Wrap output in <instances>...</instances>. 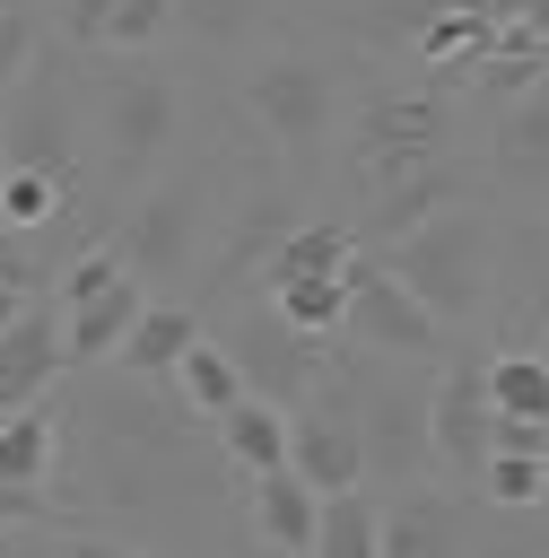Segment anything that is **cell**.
<instances>
[{"instance_id": "cell-9", "label": "cell", "mask_w": 549, "mask_h": 558, "mask_svg": "<svg viewBox=\"0 0 549 558\" xmlns=\"http://www.w3.org/2000/svg\"><path fill=\"white\" fill-rule=\"evenodd\" d=\"M218 340L235 349L244 384H253V392H270V401H288V410H296V401L322 384V366H331V349H340V331H331V340H314V331H296V323L270 305V296H261V305H244V314H235Z\"/></svg>"}, {"instance_id": "cell-21", "label": "cell", "mask_w": 549, "mask_h": 558, "mask_svg": "<svg viewBox=\"0 0 549 558\" xmlns=\"http://www.w3.org/2000/svg\"><path fill=\"white\" fill-rule=\"evenodd\" d=\"M61 471V418L44 401L0 410V488H52Z\"/></svg>"}, {"instance_id": "cell-10", "label": "cell", "mask_w": 549, "mask_h": 558, "mask_svg": "<svg viewBox=\"0 0 549 558\" xmlns=\"http://www.w3.org/2000/svg\"><path fill=\"white\" fill-rule=\"evenodd\" d=\"M488 445H497V410H488V375H479V357H453V366H436V384H427V462L444 471V480H479V462H488Z\"/></svg>"}, {"instance_id": "cell-22", "label": "cell", "mask_w": 549, "mask_h": 558, "mask_svg": "<svg viewBox=\"0 0 549 558\" xmlns=\"http://www.w3.org/2000/svg\"><path fill=\"white\" fill-rule=\"evenodd\" d=\"M166 384H174V401H183L192 418H218L235 392H253V384H244V366H235V349H227L218 331H200V340L174 357V375H166Z\"/></svg>"}, {"instance_id": "cell-12", "label": "cell", "mask_w": 549, "mask_h": 558, "mask_svg": "<svg viewBox=\"0 0 549 558\" xmlns=\"http://www.w3.org/2000/svg\"><path fill=\"white\" fill-rule=\"evenodd\" d=\"M288 462L314 480V488H357L366 480V445H357V418L331 384H314L296 410H288Z\"/></svg>"}, {"instance_id": "cell-19", "label": "cell", "mask_w": 549, "mask_h": 558, "mask_svg": "<svg viewBox=\"0 0 549 558\" xmlns=\"http://www.w3.org/2000/svg\"><path fill=\"white\" fill-rule=\"evenodd\" d=\"M444 201H471V166H462V157H436V166H418V174L383 183V192L366 201V235L383 244V235L418 227V218H427V209H444Z\"/></svg>"}, {"instance_id": "cell-1", "label": "cell", "mask_w": 549, "mask_h": 558, "mask_svg": "<svg viewBox=\"0 0 549 558\" xmlns=\"http://www.w3.org/2000/svg\"><path fill=\"white\" fill-rule=\"evenodd\" d=\"M192 427H200V418L174 401V384H148V375H122V366H113L105 384L78 392V410H70V427H61V471H52V488L78 480V497L105 506V514H157V506L192 497L200 471H209Z\"/></svg>"}, {"instance_id": "cell-6", "label": "cell", "mask_w": 549, "mask_h": 558, "mask_svg": "<svg viewBox=\"0 0 549 558\" xmlns=\"http://www.w3.org/2000/svg\"><path fill=\"white\" fill-rule=\"evenodd\" d=\"M209 235H218V209H209V183L200 174H148L139 192H131V209H122V227H113V253L148 279V288H166V279H192L200 262H209Z\"/></svg>"}, {"instance_id": "cell-32", "label": "cell", "mask_w": 549, "mask_h": 558, "mask_svg": "<svg viewBox=\"0 0 549 558\" xmlns=\"http://www.w3.org/2000/svg\"><path fill=\"white\" fill-rule=\"evenodd\" d=\"M0 9H35V0H0Z\"/></svg>"}, {"instance_id": "cell-25", "label": "cell", "mask_w": 549, "mask_h": 558, "mask_svg": "<svg viewBox=\"0 0 549 558\" xmlns=\"http://www.w3.org/2000/svg\"><path fill=\"white\" fill-rule=\"evenodd\" d=\"M479 506H505V514H523V506H540V488H549V453H523V445H488V462H479Z\"/></svg>"}, {"instance_id": "cell-34", "label": "cell", "mask_w": 549, "mask_h": 558, "mask_svg": "<svg viewBox=\"0 0 549 558\" xmlns=\"http://www.w3.org/2000/svg\"><path fill=\"white\" fill-rule=\"evenodd\" d=\"M540 514H549V488H540Z\"/></svg>"}, {"instance_id": "cell-24", "label": "cell", "mask_w": 549, "mask_h": 558, "mask_svg": "<svg viewBox=\"0 0 549 558\" xmlns=\"http://www.w3.org/2000/svg\"><path fill=\"white\" fill-rule=\"evenodd\" d=\"M70 201H78V183H70V174H52V166H17V157L0 166V218H9V227L44 235Z\"/></svg>"}, {"instance_id": "cell-23", "label": "cell", "mask_w": 549, "mask_h": 558, "mask_svg": "<svg viewBox=\"0 0 549 558\" xmlns=\"http://www.w3.org/2000/svg\"><path fill=\"white\" fill-rule=\"evenodd\" d=\"M261 296H270L296 331L331 340V331H340V305H349V270H288V279H261Z\"/></svg>"}, {"instance_id": "cell-3", "label": "cell", "mask_w": 549, "mask_h": 558, "mask_svg": "<svg viewBox=\"0 0 549 558\" xmlns=\"http://www.w3.org/2000/svg\"><path fill=\"white\" fill-rule=\"evenodd\" d=\"M340 157H349L357 201H375L383 183L453 157V87H444L436 70H427V78H383V87H366V96L349 105Z\"/></svg>"}, {"instance_id": "cell-27", "label": "cell", "mask_w": 549, "mask_h": 558, "mask_svg": "<svg viewBox=\"0 0 549 558\" xmlns=\"http://www.w3.org/2000/svg\"><path fill=\"white\" fill-rule=\"evenodd\" d=\"M166 35H174V0H113L96 52H157Z\"/></svg>"}, {"instance_id": "cell-7", "label": "cell", "mask_w": 549, "mask_h": 558, "mask_svg": "<svg viewBox=\"0 0 549 558\" xmlns=\"http://www.w3.org/2000/svg\"><path fill=\"white\" fill-rule=\"evenodd\" d=\"M0 140H9L17 166H52V174L78 183V96H70L61 44H44V52L26 61V78L0 96Z\"/></svg>"}, {"instance_id": "cell-33", "label": "cell", "mask_w": 549, "mask_h": 558, "mask_svg": "<svg viewBox=\"0 0 549 558\" xmlns=\"http://www.w3.org/2000/svg\"><path fill=\"white\" fill-rule=\"evenodd\" d=\"M0 166H9V140H0Z\"/></svg>"}, {"instance_id": "cell-4", "label": "cell", "mask_w": 549, "mask_h": 558, "mask_svg": "<svg viewBox=\"0 0 549 558\" xmlns=\"http://www.w3.org/2000/svg\"><path fill=\"white\" fill-rule=\"evenodd\" d=\"M244 122L261 131V148H270L279 166L314 174L322 148H331V131H340V70H331L322 52H305V44L261 52V61L244 70Z\"/></svg>"}, {"instance_id": "cell-11", "label": "cell", "mask_w": 549, "mask_h": 558, "mask_svg": "<svg viewBox=\"0 0 549 558\" xmlns=\"http://www.w3.org/2000/svg\"><path fill=\"white\" fill-rule=\"evenodd\" d=\"M488 183L505 201H549V78L497 96L488 122Z\"/></svg>"}, {"instance_id": "cell-14", "label": "cell", "mask_w": 549, "mask_h": 558, "mask_svg": "<svg viewBox=\"0 0 549 558\" xmlns=\"http://www.w3.org/2000/svg\"><path fill=\"white\" fill-rule=\"evenodd\" d=\"M471 532H479V514H471V497H453V488L401 480V488L383 497V558H444V549H462Z\"/></svg>"}, {"instance_id": "cell-31", "label": "cell", "mask_w": 549, "mask_h": 558, "mask_svg": "<svg viewBox=\"0 0 549 558\" xmlns=\"http://www.w3.org/2000/svg\"><path fill=\"white\" fill-rule=\"evenodd\" d=\"M17 305H26V288H9V279H0V323H9Z\"/></svg>"}, {"instance_id": "cell-26", "label": "cell", "mask_w": 549, "mask_h": 558, "mask_svg": "<svg viewBox=\"0 0 549 558\" xmlns=\"http://www.w3.org/2000/svg\"><path fill=\"white\" fill-rule=\"evenodd\" d=\"M261 17H270V0H174V26H183V35H200V44H218V52H227V44H244Z\"/></svg>"}, {"instance_id": "cell-13", "label": "cell", "mask_w": 549, "mask_h": 558, "mask_svg": "<svg viewBox=\"0 0 549 558\" xmlns=\"http://www.w3.org/2000/svg\"><path fill=\"white\" fill-rule=\"evenodd\" d=\"M61 375H70V349H61V305L26 296V305L0 323V410L44 401Z\"/></svg>"}, {"instance_id": "cell-17", "label": "cell", "mask_w": 549, "mask_h": 558, "mask_svg": "<svg viewBox=\"0 0 549 558\" xmlns=\"http://www.w3.org/2000/svg\"><path fill=\"white\" fill-rule=\"evenodd\" d=\"M209 445H218V462H227L235 480L288 462V401H270V392H235V401L209 418Z\"/></svg>"}, {"instance_id": "cell-29", "label": "cell", "mask_w": 549, "mask_h": 558, "mask_svg": "<svg viewBox=\"0 0 549 558\" xmlns=\"http://www.w3.org/2000/svg\"><path fill=\"white\" fill-rule=\"evenodd\" d=\"M0 279H9V288H26V296H35V288H52V270H44L35 235H26V227H9V218H0Z\"/></svg>"}, {"instance_id": "cell-30", "label": "cell", "mask_w": 549, "mask_h": 558, "mask_svg": "<svg viewBox=\"0 0 549 558\" xmlns=\"http://www.w3.org/2000/svg\"><path fill=\"white\" fill-rule=\"evenodd\" d=\"M514 331L549 357V270H523V296H514Z\"/></svg>"}, {"instance_id": "cell-2", "label": "cell", "mask_w": 549, "mask_h": 558, "mask_svg": "<svg viewBox=\"0 0 549 558\" xmlns=\"http://www.w3.org/2000/svg\"><path fill=\"white\" fill-rule=\"evenodd\" d=\"M383 253V270L453 331V323H471L488 296H497V270H505V244H497V218L479 209V201H444V209H427L418 227H401V235H383L375 244Z\"/></svg>"}, {"instance_id": "cell-28", "label": "cell", "mask_w": 549, "mask_h": 558, "mask_svg": "<svg viewBox=\"0 0 549 558\" xmlns=\"http://www.w3.org/2000/svg\"><path fill=\"white\" fill-rule=\"evenodd\" d=\"M44 52V26H35V9H0V96L26 78V61Z\"/></svg>"}, {"instance_id": "cell-18", "label": "cell", "mask_w": 549, "mask_h": 558, "mask_svg": "<svg viewBox=\"0 0 549 558\" xmlns=\"http://www.w3.org/2000/svg\"><path fill=\"white\" fill-rule=\"evenodd\" d=\"M200 331H209V323H200L183 296H148V305H139V323L122 331L113 366H122V375H148V384H166V375H174V357H183Z\"/></svg>"}, {"instance_id": "cell-16", "label": "cell", "mask_w": 549, "mask_h": 558, "mask_svg": "<svg viewBox=\"0 0 549 558\" xmlns=\"http://www.w3.org/2000/svg\"><path fill=\"white\" fill-rule=\"evenodd\" d=\"M314 497H322V488H314L296 462L253 471V480H244V523H253V541L279 549V558H314Z\"/></svg>"}, {"instance_id": "cell-15", "label": "cell", "mask_w": 549, "mask_h": 558, "mask_svg": "<svg viewBox=\"0 0 549 558\" xmlns=\"http://www.w3.org/2000/svg\"><path fill=\"white\" fill-rule=\"evenodd\" d=\"M139 305H148V279H139V270H113L105 288L70 296V305H61V349H70V366H113L122 331L139 323Z\"/></svg>"}, {"instance_id": "cell-20", "label": "cell", "mask_w": 549, "mask_h": 558, "mask_svg": "<svg viewBox=\"0 0 549 558\" xmlns=\"http://www.w3.org/2000/svg\"><path fill=\"white\" fill-rule=\"evenodd\" d=\"M314 558H383V497L366 480L314 497Z\"/></svg>"}, {"instance_id": "cell-5", "label": "cell", "mask_w": 549, "mask_h": 558, "mask_svg": "<svg viewBox=\"0 0 549 558\" xmlns=\"http://www.w3.org/2000/svg\"><path fill=\"white\" fill-rule=\"evenodd\" d=\"M183 140V87L174 70H157L148 52H113V70H96V148L113 183H148Z\"/></svg>"}, {"instance_id": "cell-8", "label": "cell", "mask_w": 549, "mask_h": 558, "mask_svg": "<svg viewBox=\"0 0 549 558\" xmlns=\"http://www.w3.org/2000/svg\"><path fill=\"white\" fill-rule=\"evenodd\" d=\"M340 340L366 349V357H401V366H418V357L444 349V323L383 270V253L357 244V262H349V305H340Z\"/></svg>"}]
</instances>
